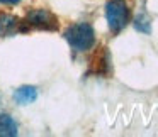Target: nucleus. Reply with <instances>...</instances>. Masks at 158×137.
Returning <instances> with one entry per match:
<instances>
[{"mask_svg":"<svg viewBox=\"0 0 158 137\" xmlns=\"http://www.w3.org/2000/svg\"><path fill=\"white\" fill-rule=\"evenodd\" d=\"M65 39L75 51H89L95 44V32L90 24L78 22L66 29Z\"/></svg>","mask_w":158,"mask_h":137,"instance_id":"f257e3e1","label":"nucleus"},{"mask_svg":"<svg viewBox=\"0 0 158 137\" xmlns=\"http://www.w3.org/2000/svg\"><path fill=\"white\" fill-rule=\"evenodd\" d=\"M106 19H107V24H109V29L114 34L121 32L129 22L127 4L124 0H109L106 5Z\"/></svg>","mask_w":158,"mask_h":137,"instance_id":"f03ea898","label":"nucleus"},{"mask_svg":"<svg viewBox=\"0 0 158 137\" xmlns=\"http://www.w3.org/2000/svg\"><path fill=\"white\" fill-rule=\"evenodd\" d=\"M26 22L27 25L39 31H56L60 27L58 17L53 12L46 10V9H32L26 15Z\"/></svg>","mask_w":158,"mask_h":137,"instance_id":"7ed1b4c3","label":"nucleus"},{"mask_svg":"<svg viewBox=\"0 0 158 137\" xmlns=\"http://www.w3.org/2000/svg\"><path fill=\"white\" fill-rule=\"evenodd\" d=\"M24 31L26 27L15 15L5 14V12L0 14V36L2 37H10V36L17 34V32H24Z\"/></svg>","mask_w":158,"mask_h":137,"instance_id":"20e7f679","label":"nucleus"},{"mask_svg":"<svg viewBox=\"0 0 158 137\" xmlns=\"http://www.w3.org/2000/svg\"><path fill=\"white\" fill-rule=\"evenodd\" d=\"M14 98L19 105H29V103H32L38 98V90H36L34 86H29V85L21 86V88L14 93Z\"/></svg>","mask_w":158,"mask_h":137,"instance_id":"39448f33","label":"nucleus"},{"mask_svg":"<svg viewBox=\"0 0 158 137\" xmlns=\"http://www.w3.org/2000/svg\"><path fill=\"white\" fill-rule=\"evenodd\" d=\"M17 135V123L7 113H0V137Z\"/></svg>","mask_w":158,"mask_h":137,"instance_id":"423d86ee","label":"nucleus"},{"mask_svg":"<svg viewBox=\"0 0 158 137\" xmlns=\"http://www.w3.org/2000/svg\"><path fill=\"white\" fill-rule=\"evenodd\" d=\"M107 69H109L107 68V54H106V51H100L92 59V71L95 75H106Z\"/></svg>","mask_w":158,"mask_h":137,"instance_id":"0eeeda50","label":"nucleus"},{"mask_svg":"<svg viewBox=\"0 0 158 137\" xmlns=\"http://www.w3.org/2000/svg\"><path fill=\"white\" fill-rule=\"evenodd\" d=\"M134 27H136L139 32L148 34V32H150V21H148L146 15H138L136 21H134Z\"/></svg>","mask_w":158,"mask_h":137,"instance_id":"6e6552de","label":"nucleus"},{"mask_svg":"<svg viewBox=\"0 0 158 137\" xmlns=\"http://www.w3.org/2000/svg\"><path fill=\"white\" fill-rule=\"evenodd\" d=\"M2 4H5V5H15V4H19L21 0H0Z\"/></svg>","mask_w":158,"mask_h":137,"instance_id":"1a4fd4ad","label":"nucleus"}]
</instances>
